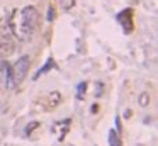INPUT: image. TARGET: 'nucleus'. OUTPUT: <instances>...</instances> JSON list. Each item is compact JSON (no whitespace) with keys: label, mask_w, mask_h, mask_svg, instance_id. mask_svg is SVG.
Here are the masks:
<instances>
[{"label":"nucleus","mask_w":158,"mask_h":146,"mask_svg":"<svg viewBox=\"0 0 158 146\" xmlns=\"http://www.w3.org/2000/svg\"><path fill=\"white\" fill-rule=\"evenodd\" d=\"M37 21H39V14H37L36 7L27 5V7L21 9L10 19L12 34L17 36V39L21 41H29L37 29Z\"/></svg>","instance_id":"1"},{"label":"nucleus","mask_w":158,"mask_h":146,"mask_svg":"<svg viewBox=\"0 0 158 146\" xmlns=\"http://www.w3.org/2000/svg\"><path fill=\"white\" fill-rule=\"evenodd\" d=\"M29 66H31V58L29 56H21V58L14 63V66H10V70H12V83H14V87H17V85L27 77Z\"/></svg>","instance_id":"2"},{"label":"nucleus","mask_w":158,"mask_h":146,"mask_svg":"<svg viewBox=\"0 0 158 146\" xmlns=\"http://www.w3.org/2000/svg\"><path fill=\"white\" fill-rule=\"evenodd\" d=\"M12 87H14V83H12L10 65L5 60H0V92L7 90V88H12Z\"/></svg>","instance_id":"3"},{"label":"nucleus","mask_w":158,"mask_h":146,"mask_svg":"<svg viewBox=\"0 0 158 146\" xmlns=\"http://www.w3.org/2000/svg\"><path fill=\"white\" fill-rule=\"evenodd\" d=\"M15 49V43L12 39V36L9 33L0 31V58H7L14 53Z\"/></svg>","instance_id":"4"},{"label":"nucleus","mask_w":158,"mask_h":146,"mask_svg":"<svg viewBox=\"0 0 158 146\" xmlns=\"http://www.w3.org/2000/svg\"><path fill=\"white\" fill-rule=\"evenodd\" d=\"M109 144L110 146H121V139H119V136H118L116 131L109 133Z\"/></svg>","instance_id":"5"},{"label":"nucleus","mask_w":158,"mask_h":146,"mask_svg":"<svg viewBox=\"0 0 158 146\" xmlns=\"http://www.w3.org/2000/svg\"><path fill=\"white\" fill-rule=\"evenodd\" d=\"M148 104H150V95H148V94H141L140 95V106L146 107Z\"/></svg>","instance_id":"6"},{"label":"nucleus","mask_w":158,"mask_h":146,"mask_svg":"<svg viewBox=\"0 0 158 146\" xmlns=\"http://www.w3.org/2000/svg\"><path fill=\"white\" fill-rule=\"evenodd\" d=\"M85 88H87V83H85V82H82V83L78 85V95H77L80 100L83 99V95H85Z\"/></svg>","instance_id":"7"},{"label":"nucleus","mask_w":158,"mask_h":146,"mask_svg":"<svg viewBox=\"0 0 158 146\" xmlns=\"http://www.w3.org/2000/svg\"><path fill=\"white\" fill-rule=\"evenodd\" d=\"M60 2H61L63 9H66V10L71 9V7H73V4H75V0H60Z\"/></svg>","instance_id":"8"}]
</instances>
